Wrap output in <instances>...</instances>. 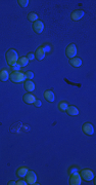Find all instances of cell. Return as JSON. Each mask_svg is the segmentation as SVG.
<instances>
[{
  "label": "cell",
  "instance_id": "1",
  "mask_svg": "<svg viewBox=\"0 0 96 185\" xmlns=\"http://www.w3.org/2000/svg\"><path fill=\"white\" fill-rule=\"evenodd\" d=\"M5 57H6L7 64H8L9 66H11V67H13V65H15V64L17 63V61H19V55H17V51H15V49H8V51L6 52Z\"/></svg>",
  "mask_w": 96,
  "mask_h": 185
},
{
  "label": "cell",
  "instance_id": "2",
  "mask_svg": "<svg viewBox=\"0 0 96 185\" xmlns=\"http://www.w3.org/2000/svg\"><path fill=\"white\" fill-rule=\"evenodd\" d=\"M9 79L13 82H15V83H19V82L25 81L26 76L25 73H23L21 71H13L11 74H9Z\"/></svg>",
  "mask_w": 96,
  "mask_h": 185
},
{
  "label": "cell",
  "instance_id": "3",
  "mask_svg": "<svg viewBox=\"0 0 96 185\" xmlns=\"http://www.w3.org/2000/svg\"><path fill=\"white\" fill-rule=\"evenodd\" d=\"M81 178H83L85 181H92L94 179V173L89 169H84L80 173Z\"/></svg>",
  "mask_w": 96,
  "mask_h": 185
},
{
  "label": "cell",
  "instance_id": "4",
  "mask_svg": "<svg viewBox=\"0 0 96 185\" xmlns=\"http://www.w3.org/2000/svg\"><path fill=\"white\" fill-rule=\"evenodd\" d=\"M25 178L28 184L33 185V184H36V182H37V176H36V173L34 172V171H28Z\"/></svg>",
  "mask_w": 96,
  "mask_h": 185
},
{
  "label": "cell",
  "instance_id": "5",
  "mask_svg": "<svg viewBox=\"0 0 96 185\" xmlns=\"http://www.w3.org/2000/svg\"><path fill=\"white\" fill-rule=\"evenodd\" d=\"M81 182L82 178L79 172H76L71 175V178H70V184L71 185H81Z\"/></svg>",
  "mask_w": 96,
  "mask_h": 185
},
{
  "label": "cell",
  "instance_id": "6",
  "mask_svg": "<svg viewBox=\"0 0 96 185\" xmlns=\"http://www.w3.org/2000/svg\"><path fill=\"white\" fill-rule=\"evenodd\" d=\"M65 54H67V56L70 58V59L75 58L76 55H77V46H76V44H74V43L70 44V45L67 47V49H65Z\"/></svg>",
  "mask_w": 96,
  "mask_h": 185
},
{
  "label": "cell",
  "instance_id": "7",
  "mask_svg": "<svg viewBox=\"0 0 96 185\" xmlns=\"http://www.w3.org/2000/svg\"><path fill=\"white\" fill-rule=\"evenodd\" d=\"M82 130H83V132L85 133L86 135H88V136H91V135L94 134V128L90 122H85V124H83V126H82Z\"/></svg>",
  "mask_w": 96,
  "mask_h": 185
},
{
  "label": "cell",
  "instance_id": "8",
  "mask_svg": "<svg viewBox=\"0 0 96 185\" xmlns=\"http://www.w3.org/2000/svg\"><path fill=\"white\" fill-rule=\"evenodd\" d=\"M84 15H85V13H84L83 9H76V11H74L72 13L71 17L73 21H79V20H81L84 17Z\"/></svg>",
  "mask_w": 96,
  "mask_h": 185
},
{
  "label": "cell",
  "instance_id": "9",
  "mask_svg": "<svg viewBox=\"0 0 96 185\" xmlns=\"http://www.w3.org/2000/svg\"><path fill=\"white\" fill-rule=\"evenodd\" d=\"M33 29L36 33H42L44 30V24L41 21H36L33 24Z\"/></svg>",
  "mask_w": 96,
  "mask_h": 185
},
{
  "label": "cell",
  "instance_id": "10",
  "mask_svg": "<svg viewBox=\"0 0 96 185\" xmlns=\"http://www.w3.org/2000/svg\"><path fill=\"white\" fill-rule=\"evenodd\" d=\"M24 88L29 92H33V90H35V83L32 80H26L24 83Z\"/></svg>",
  "mask_w": 96,
  "mask_h": 185
},
{
  "label": "cell",
  "instance_id": "11",
  "mask_svg": "<svg viewBox=\"0 0 96 185\" xmlns=\"http://www.w3.org/2000/svg\"><path fill=\"white\" fill-rule=\"evenodd\" d=\"M45 52H44V49H42V46H40V47H38L37 49H36L35 52V58L37 60H39V61H41V60H43L44 58H45Z\"/></svg>",
  "mask_w": 96,
  "mask_h": 185
},
{
  "label": "cell",
  "instance_id": "12",
  "mask_svg": "<svg viewBox=\"0 0 96 185\" xmlns=\"http://www.w3.org/2000/svg\"><path fill=\"white\" fill-rule=\"evenodd\" d=\"M23 100L27 104H34V102L36 101V97L32 94H26V95H24Z\"/></svg>",
  "mask_w": 96,
  "mask_h": 185
},
{
  "label": "cell",
  "instance_id": "13",
  "mask_svg": "<svg viewBox=\"0 0 96 185\" xmlns=\"http://www.w3.org/2000/svg\"><path fill=\"white\" fill-rule=\"evenodd\" d=\"M28 171L29 170H28L27 167H19V168L17 170V175L19 177V178H25Z\"/></svg>",
  "mask_w": 96,
  "mask_h": 185
},
{
  "label": "cell",
  "instance_id": "14",
  "mask_svg": "<svg viewBox=\"0 0 96 185\" xmlns=\"http://www.w3.org/2000/svg\"><path fill=\"white\" fill-rule=\"evenodd\" d=\"M44 98H45L48 102H54V99H55L54 94H53L52 90H46V92H44Z\"/></svg>",
  "mask_w": 96,
  "mask_h": 185
},
{
  "label": "cell",
  "instance_id": "15",
  "mask_svg": "<svg viewBox=\"0 0 96 185\" xmlns=\"http://www.w3.org/2000/svg\"><path fill=\"white\" fill-rule=\"evenodd\" d=\"M67 112L69 115H72V116H76L79 114V109H78L76 106H69L67 109Z\"/></svg>",
  "mask_w": 96,
  "mask_h": 185
},
{
  "label": "cell",
  "instance_id": "16",
  "mask_svg": "<svg viewBox=\"0 0 96 185\" xmlns=\"http://www.w3.org/2000/svg\"><path fill=\"white\" fill-rule=\"evenodd\" d=\"M9 78V73L6 69L0 70V81H6Z\"/></svg>",
  "mask_w": 96,
  "mask_h": 185
},
{
  "label": "cell",
  "instance_id": "17",
  "mask_svg": "<svg viewBox=\"0 0 96 185\" xmlns=\"http://www.w3.org/2000/svg\"><path fill=\"white\" fill-rule=\"evenodd\" d=\"M70 64H71L72 66H74V67H80V66L82 65V60L77 57L72 58V59L70 60Z\"/></svg>",
  "mask_w": 96,
  "mask_h": 185
},
{
  "label": "cell",
  "instance_id": "18",
  "mask_svg": "<svg viewBox=\"0 0 96 185\" xmlns=\"http://www.w3.org/2000/svg\"><path fill=\"white\" fill-rule=\"evenodd\" d=\"M17 64H19L21 67H26V66L29 64V60L27 59V57H23V58H21V59H19Z\"/></svg>",
  "mask_w": 96,
  "mask_h": 185
},
{
  "label": "cell",
  "instance_id": "19",
  "mask_svg": "<svg viewBox=\"0 0 96 185\" xmlns=\"http://www.w3.org/2000/svg\"><path fill=\"white\" fill-rule=\"evenodd\" d=\"M67 107H69V104L65 101H61L58 103V109L61 110V111H67Z\"/></svg>",
  "mask_w": 96,
  "mask_h": 185
},
{
  "label": "cell",
  "instance_id": "20",
  "mask_svg": "<svg viewBox=\"0 0 96 185\" xmlns=\"http://www.w3.org/2000/svg\"><path fill=\"white\" fill-rule=\"evenodd\" d=\"M28 20L30 22H36L38 21V15L35 13H30L29 16H28Z\"/></svg>",
  "mask_w": 96,
  "mask_h": 185
},
{
  "label": "cell",
  "instance_id": "21",
  "mask_svg": "<svg viewBox=\"0 0 96 185\" xmlns=\"http://www.w3.org/2000/svg\"><path fill=\"white\" fill-rule=\"evenodd\" d=\"M17 2L22 7H27L29 5V0H19Z\"/></svg>",
  "mask_w": 96,
  "mask_h": 185
},
{
  "label": "cell",
  "instance_id": "22",
  "mask_svg": "<svg viewBox=\"0 0 96 185\" xmlns=\"http://www.w3.org/2000/svg\"><path fill=\"white\" fill-rule=\"evenodd\" d=\"M25 76H26V78H28L29 80H31L34 78V73L32 71H27L25 73Z\"/></svg>",
  "mask_w": 96,
  "mask_h": 185
},
{
  "label": "cell",
  "instance_id": "23",
  "mask_svg": "<svg viewBox=\"0 0 96 185\" xmlns=\"http://www.w3.org/2000/svg\"><path fill=\"white\" fill-rule=\"evenodd\" d=\"M76 172H79V169L77 168V167H71L70 168V170H69V174L70 175H72V174H74V173H76Z\"/></svg>",
  "mask_w": 96,
  "mask_h": 185
},
{
  "label": "cell",
  "instance_id": "24",
  "mask_svg": "<svg viewBox=\"0 0 96 185\" xmlns=\"http://www.w3.org/2000/svg\"><path fill=\"white\" fill-rule=\"evenodd\" d=\"M42 49H44L45 53H49V52H50V46L48 45V44H44V45H42Z\"/></svg>",
  "mask_w": 96,
  "mask_h": 185
},
{
  "label": "cell",
  "instance_id": "25",
  "mask_svg": "<svg viewBox=\"0 0 96 185\" xmlns=\"http://www.w3.org/2000/svg\"><path fill=\"white\" fill-rule=\"evenodd\" d=\"M21 66H19V64H15V65H13V71H19V70H21Z\"/></svg>",
  "mask_w": 96,
  "mask_h": 185
},
{
  "label": "cell",
  "instance_id": "26",
  "mask_svg": "<svg viewBox=\"0 0 96 185\" xmlns=\"http://www.w3.org/2000/svg\"><path fill=\"white\" fill-rule=\"evenodd\" d=\"M27 59L29 60V61H33L34 59H35V55H34V54H29V55L27 56Z\"/></svg>",
  "mask_w": 96,
  "mask_h": 185
},
{
  "label": "cell",
  "instance_id": "27",
  "mask_svg": "<svg viewBox=\"0 0 96 185\" xmlns=\"http://www.w3.org/2000/svg\"><path fill=\"white\" fill-rule=\"evenodd\" d=\"M27 181L26 180H19V181H17V185H27Z\"/></svg>",
  "mask_w": 96,
  "mask_h": 185
},
{
  "label": "cell",
  "instance_id": "28",
  "mask_svg": "<svg viewBox=\"0 0 96 185\" xmlns=\"http://www.w3.org/2000/svg\"><path fill=\"white\" fill-rule=\"evenodd\" d=\"M34 105H35L36 107H40V106L42 105V102L40 101V100H37V99H36V101L34 102Z\"/></svg>",
  "mask_w": 96,
  "mask_h": 185
},
{
  "label": "cell",
  "instance_id": "29",
  "mask_svg": "<svg viewBox=\"0 0 96 185\" xmlns=\"http://www.w3.org/2000/svg\"><path fill=\"white\" fill-rule=\"evenodd\" d=\"M15 184H17L15 181H10V182H8V185H15Z\"/></svg>",
  "mask_w": 96,
  "mask_h": 185
}]
</instances>
